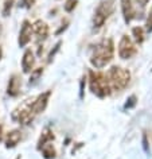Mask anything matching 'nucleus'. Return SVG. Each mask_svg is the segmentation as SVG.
<instances>
[{
    "instance_id": "nucleus-1",
    "label": "nucleus",
    "mask_w": 152,
    "mask_h": 159,
    "mask_svg": "<svg viewBox=\"0 0 152 159\" xmlns=\"http://www.w3.org/2000/svg\"><path fill=\"white\" fill-rule=\"evenodd\" d=\"M114 53V45L113 41L110 38L104 39L101 43H98L97 46L93 49L90 57V62L94 67H104L106 63H109L113 58Z\"/></svg>"
},
{
    "instance_id": "nucleus-2",
    "label": "nucleus",
    "mask_w": 152,
    "mask_h": 159,
    "mask_svg": "<svg viewBox=\"0 0 152 159\" xmlns=\"http://www.w3.org/2000/svg\"><path fill=\"white\" fill-rule=\"evenodd\" d=\"M89 85H90V90L100 98H104L110 94L109 81H108V78L102 73H98V71L96 73V71L90 70L89 71Z\"/></svg>"
},
{
    "instance_id": "nucleus-3",
    "label": "nucleus",
    "mask_w": 152,
    "mask_h": 159,
    "mask_svg": "<svg viewBox=\"0 0 152 159\" xmlns=\"http://www.w3.org/2000/svg\"><path fill=\"white\" fill-rule=\"evenodd\" d=\"M108 77H109L112 88L114 90H121L129 84L131 74L128 70L123 69L120 66H112L109 69V73H108Z\"/></svg>"
},
{
    "instance_id": "nucleus-4",
    "label": "nucleus",
    "mask_w": 152,
    "mask_h": 159,
    "mask_svg": "<svg viewBox=\"0 0 152 159\" xmlns=\"http://www.w3.org/2000/svg\"><path fill=\"white\" fill-rule=\"evenodd\" d=\"M113 11V0H106V2H101L100 6L97 7L94 12V18H93V25L94 27H101L104 23L106 22V19L109 18V15Z\"/></svg>"
},
{
    "instance_id": "nucleus-5",
    "label": "nucleus",
    "mask_w": 152,
    "mask_h": 159,
    "mask_svg": "<svg viewBox=\"0 0 152 159\" xmlns=\"http://www.w3.org/2000/svg\"><path fill=\"white\" fill-rule=\"evenodd\" d=\"M136 54V47L128 35H124L118 43V55L123 59H129Z\"/></svg>"
},
{
    "instance_id": "nucleus-6",
    "label": "nucleus",
    "mask_w": 152,
    "mask_h": 159,
    "mask_svg": "<svg viewBox=\"0 0 152 159\" xmlns=\"http://www.w3.org/2000/svg\"><path fill=\"white\" fill-rule=\"evenodd\" d=\"M50 94H51L50 90H49V92H46V93H42L41 96H38L37 100H35L33 104H31V111H33V113H34V115L41 113V112H43V111L46 109L47 102H49Z\"/></svg>"
},
{
    "instance_id": "nucleus-7",
    "label": "nucleus",
    "mask_w": 152,
    "mask_h": 159,
    "mask_svg": "<svg viewBox=\"0 0 152 159\" xmlns=\"http://www.w3.org/2000/svg\"><path fill=\"white\" fill-rule=\"evenodd\" d=\"M31 34H33V26L29 20H25L22 25L20 33H19V46L25 47L31 39Z\"/></svg>"
},
{
    "instance_id": "nucleus-8",
    "label": "nucleus",
    "mask_w": 152,
    "mask_h": 159,
    "mask_svg": "<svg viewBox=\"0 0 152 159\" xmlns=\"http://www.w3.org/2000/svg\"><path fill=\"white\" fill-rule=\"evenodd\" d=\"M33 31L37 35L38 41H45L47 38V35H49V27L43 20H37L34 23L33 26Z\"/></svg>"
},
{
    "instance_id": "nucleus-9",
    "label": "nucleus",
    "mask_w": 152,
    "mask_h": 159,
    "mask_svg": "<svg viewBox=\"0 0 152 159\" xmlns=\"http://www.w3.org/2000/svg\"><path fill=\"white\" fill-rule=\"evenodd\" d=\"M35 65V58H34V54L31 50H26V53L23 54V58H22V69L25 73H30L33 71V67Z\"/></svg>"
},
{
    "instance_id": "nucleus-10",
    "label": "nucleus",
    "mask_w": 152,
    "mask_h": 159,
    "mask_svg": "<svg viewBox=\"0 0 152 159\" xmlns=\"http://www.w3.org/2000/svg\"><path fill=\"white\" fill-rule=\"evenodd\" d=\"M121 2V11H123V15H124V20L128 25L132 19L135 18V10H133V6H132L131 0H120Z\"/></svg>"
},
{
    "instance_id": "nucleus-11",
    "label": "nucleus",
    "mask_w": 152,
    "mask_h": 159,
    "mask_svg": "<svg viewBox=\"0 0 152 159\" xmlns=\"http://www.w3.org/2000/svg\"><path fill=\"white\" fill-rule=\"evenodd\" d=\"M20 78H19L18 74H14L12 77L10 78V82H8V88H7V92H8L10 96H18L19 94V90H20Z\"/></svg>"
},
{
    "instance_id": "nucleus-12",
    "label": "nucleus",
    "mask_w": 152,
    "mask_h": 159,
    "mask_svg": "<svg viewBox=\"0 0 152 159\" xmlns=\"http://www.w3.org/2000/svg\"><path fill=\"white\" fill-rule=\"evenodd\" d=\"M20 139H22L20 131L15 129V131H12V132H10L8 136H7V142H6L7 148H12V147H15L19 142H20Z\"/></svg>"
},
{
    "instance_id": "nucleus-13",
    "label": "nucleus",
    "mask_w": 152,
    "mask_h": 159,
    "mask_svg": "<svg viewBox=\"0 0 152 159\" xmlns=\"http://www.w3.org/2000/svg\"><path fill=\"white\" fill-rule=\"evenodd\" d=\"M41 150H42V152H43V157H45L46 159H53V158H55V150H54L53 144H50V143H46L45 146H42Z\"/></svg>"
},
{
    "instance_id": "nucleus-14",
    "label": "nucleus",
    "mask_w": 152,
    "mask_h": 159,
    "mask_svg": "<svg viewBox=\"0 0 152 159\" xmlns=\"http://www.w3.org/2000/svg\"><path fill=\"white\" fill-rule=\"evenodd\" d=\"M51 139H54V135L51 134V131H49V129H46L45 132L42 134V136H41V139H39V143H38V148L41 150V147L42 146H45L47 142L49 140H51Z\"/></svg>"
},
{
    "instance_id": "nucleus-15",
    "label": "nucleus",
    "mask_w": 152,
    "mask_h": 159,
    "mask_svg": "<svg viewBox=\"0 0 152 159\" xmlns=\"http://www.w3.org/2000/svg\"><path fill=\"white\" fill-rule=\"evenodd\" d=\"M132 33L135 35V39L137 43H141L144 41V34H143V29L141 27H135L133 30H132Z\"/></svg>"
},
{
    "instance_id": "nucleus-16",
    "label": "nucleus",
    "mask_w": 152,
    "mask_h": 159,
    "mask_svg": "<svg viewBox=\"0 0 152 159\" xmlns=\"http://www.w3.org/2000/svg\"><path fill=\"white\" fill-rule=\"evenodd\" d=\"M42 73H43V69L42 67H39V69H37V70H33L31 71V77H30V85L31 84H35V82L39 80V77L42 75Z\"/></svg>"
},
{
    "instance_id": "nucleus-17",
    "label": "nucleus",
    "mask_w": 152,
    "mask_h": 159,
    "mask_svg": "<svg viewBox=\"0 0 152 159\" xmlns=\"http://www.w3.org/2000/svg\"><path fill=\"white\" fill-rule=\"evenodd\" d=\"M12 6H14V0H6L4 8H3V15H4V16H8V15L11 14Z\"/></svg>"
},
{
    "instance_id": "nucleus-18",
    "label": "nucleus",
    "mask_w": 152,
    "mask_h": 159,
    "mask_svg": "<svg viewBox=\"0 0 152 159\" xmlns=\"http://www.w3.org/2000/svg\"><path fill=\"white\" fill-rule=\"evenodd\" d=\"M75 6H77V0H67L66 4H65V11H67V12H71Z\"/></svg>"
},
{
    "instance_id": "nucleus-19",
    "label": "nucleus",
    "mask_w": 152,
    "mask_h": 159,
    "mask_svg": "<svg viewBox=\"0 0 152 159\" xmlns=\"http://www.w3.org/2000/svg\"><path fill=\"white\" fill-rule=\"evenodd\" d=\"M136 96H131L127 100V102H125V105H124V108L125 109H131V108H133V107L136 105Z\"/></svg>"
},
{
    "instance_id": "nucleus-20",
    "label": "nucleus",
    "mask_w": 152,
    "mask_h": 159,
    "mask_svg": "<svg viewBox=\"0 0 152 159\" xmlns=\"http://www.w3.org/2000/svg\"><path fill=\"white\" fill-rule=\"evenodd\" d=\"M145 29L148 33H151L152 31V7L150 10V14H148V18H147V23H145Z\"/></svg>"
},
{
    "instance_id": "nucleus-21",
    "label": "nucleus",
    "mask_w": 152,
    "mask_h": 159,
    "mask_svg": "<svg viewBox=\"0 0 152 159\" xmlns=\"http://www.w3.org/2000/svg\"><path fill=\"white\" fill-rule=\"evenodd\" d=\"M59 46H61V42H58L57 45H55V49L54 50H51V53H50V55H49V62H51V59H53V57L55 55V53L59 50Z\"/></svg>"
},
{
    "instance_id": "nucleus-22",
    "label": "nucleus",
    "mask_w": 152,
    "mask_h": 159,
    "mask_svg": "<svg viewBox=\"0 0 152 159\" xmlns=\"http://www.w3.org/2000/svg\"><path fill=\"white\" fill-rule=\"evenodd\" d=\"M34 3H35V0H23L22 4L25 6V7H27V8H30V7L34 6Z\"/></svg>"
},
{
    "instance_id": "nucleus-23",
    "label": "nucleus",
    "mask_w": 152,
    "mask_h": 159,
    "mask_svg": "<svg viewBox=\"0 0 152 159\" xmlns=\"http://www.w3.org/2000/svg\"><path fill=\"white\" fill-rule=\"evenodd\" d=\"M136 2H137V3H139V4H140V6H145V4H147V3H148V2H150V0H136Z\"/></svg>"
},
{
    "instance_id": "nucleus-24",
    "label": "nucleus",
    "mask_w": 152,
    "mask_h": 159,
    "mask_svg": "<svg viewBox=\"0 0 152 159\" xmlns=\"http://www.w3.org/2000/svg\"><path fill=\"white\" fill-rule=\"evenodd\" d=\"M144 148H145V151H148V146H147V138L144 136Z\"/></svg>"
},
{
    "instance_id": "nucleus-25",
    "label": "nucleus",
    "mask_w": 152,
    "mask_h": 159,
    "mask_svg": "<svg viewBox=\"0 0 152 159\" xmlns=\"http://www.w3.org/2000/svg\"><path fill=\"white\" fill-rule=\"evenodd\" d=\"M2 55H3V53H2V49H0V58H2Z\"/></svg>"
}]
</instances>
